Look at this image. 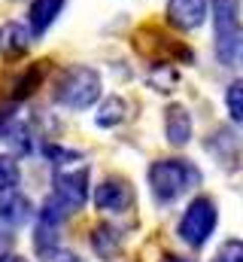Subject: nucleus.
Here are the masks:
<instances>
[{
	"mask_svg": "<svg viewBox=\"0 0 243 262\" xmlns=\"http://www.w3.org/2000/svg\"><path fill=\"white\" fill-rule=\"evenodd\" d=\"M149 189L158 201H177L180 195H185L191 186L201 183V171L188 162V159H158L149 165L146 171Z\"/></svg>",
	"mask_w": 243,
	"mask_h": 262,
	"instance_id": "f257e3e1",
	"label": "nucleus"
},
{
	"mask_svg": "<svg viewBox=\"0 0 243 262\" xmlns=\"http://www.w3.org/2000/svg\"><path fill=\"white\" fill-rule=\"evenodd\" d=\"M52 98H55V104L67 107V110H88L101 98V73L85 64H73L61 70V76L55 79V89H52Z\"/></svg>",
	"mask_w": 243,
	"mask_h": 262,
	"instance_id": "f03ea898",
	"label": "nucleus"
},
{
	"mask_svg": "<svg viewBox=\"0 0 243 262\" xmlns=\"http://www.w3.org/2000/svg\"><path fill=\"white\" fill-rule=\"evenodd\" d=\"M216 223H219L216 201H213V198H207V195H198V198H191V204L185 207L177 235H180L182 244H188V247L201 250V247L210 241V235L216 232Z\"/></svg>",
	"mask_w": 243,
	"mask_h": 262,
	"instance_id": "7ed1b4c3",
	"label": "nucleus"
},
{
	"mask_svg": "<svg viewBox=\"0 0 243 262\" xmlns=\"http://www.w3.org/2000/svg\"><path fill=\"white\" fill-rule=\"evenodd\" d=\"M52 195L58 198L61 204L73 213V210H82L85 201H88V171H67V174H55V183H52Z\"/></svg>",
	"mask_w": 243,
	"mask_h": 262,
	"instance_id": "20e7f679",
	"label": "nucleus"
},
{
	"mask_svg": "<svg viewBox=\"0 0 243 262\" xmlns=\"http://www.w3.org/2000/svg\"><path fill=\"white\" fill-rule=\"evenodd\" d=\"M134 204L131 183L121 177H107L101 186H94V207L101 213H125Z\"/></svg>",
	"mask_w": 243,
	"mask_h": 262,
	"instance_id": "39448f33",
	"label": "nucleus"
},
{
	"mask_svg": "<svg viewBox=\"0 0 243 262\" xmlns=\"http://www.w3.org/2000/svg\"><path fill=\"white\" fill-rule=\"evenodd\" d=\"M210 3L207 0H167L164 15L177 31H195L207 21Z\"/></svg>",
	"mask_w": 243,
	"mask_h": 262,
	"instance_id": "423d86ee",
	"label": "nucleus"
},
{
	"mask_svg": "<svg viewBox=\"0 0 243 262\" xmlns=\"http://www.w3.org/2000/svg\"><path fill=\"white\" fill-rule=\"evenodd\" d=\"M207 149H210L213 159H216L222 168H228V171H237V168L243 165V143H240V137H237L234 131L216 128L210 137H207Z\"/></svg>",
	"mask_w": 243,
	"mask_h": 262,
	"instance_id": "0eeeda50",
	"label": "nucleus"
},
{
	"mask_svg": "<svg viewBox=\"0 0 243 262\" xmlns=\"http://www.w3.org/2000/svg\"><path fill=\"white\" fill-rule=\"evenodd\" d=\"M31 216H34V204H31L28 195H21L18 189H3V192H0V223H3V226L18 229V226H25Z\"/></svg>",
	"mask_w": 243,
	"mask_h": 262,
	"instance_id": "6e6552de",
	"label": "nucleus"
},
{
	"mask_svg": "<svg viewBox=\"0 0 243 262\" xmlns=\"http://www.w3.org/2000/svg\"><path fill=\"white\" fill-rule=\"evenodd\" d=\"M195 134V125H191V113L182 107V104H171L167 113H164V137L171 146H185Z\"/></svg>",
	"mask_w": 243,
	"mask_h": 262,
	"instance_id": "1a4fd4ad",
	"label": "nucleus"
},
{
	"mask_svg": "<svg viewBox=\"0 0 243 262\" xmlns=\"http://www.w3.org/2000/svg\"><path fill=\"white\" fill-rule=\"evenodd\" d=\"M216 58L222 67H234V70L243 67V25L216 34Z\"/></svg>",
	"mask_w": 243,
	"mask_h": 262,
	"instance_id": "9d476101",
	"label": "nucleus"
},
{
	"mask_svg": "<svg viewBox=\"0 0 243 262\" xmlns=\"http://www.w3.org/2000/svg\"><path fill=\"white\" fill-rule=\"evenodd\" d=\"M46 73H49V61H37V64L25 67V70L9 82V98H12V101H25V98H31V95L43 85Z\"/></svg>",
	"mask_w": 243,
	"mask_h": 262,
	"instance_id": "9b49d317",
	"label": "nucleus"
},
{
	"mask_svg": "<svg viewBox=\"0 0 243 262\" xmlns=\"http://www.w3.org/2000/svg\"><path fill=\"white\" fill-rule=\"evenodd\" d=\"M31 34H34V31H28L25 25L6 21V25L0 28V55H3V58H21V55L31 49Z\"/></svg>",
	"mask_w": 243,
	"mask_h": 262,
	"instance_id": "f8f14e48",
	"label": "nucleus"
},
{
	"mask_svg": "<svg viewBox=\"0 0 243 262\" xmlns=\"http://www.w3.org/2000/svg\"><path fill=\"white\" fill-rule=\"evenodd\" d=\"M64 3H67V0H31V9H28V28H31L34 34H46V31L55 25V18L61 15Z\"/></svg>",
	"mask_w": 243,
	"mask_h": 262,
	"instance_id": "ddd939ff",
	"label": "nucleus"
},
{
	"mask_svg": "<svg viewBox=\"0 0 243 262\" xmlns=\"http://www.w3.org/2000/svg\"><path fill=\"white\" fill-rule=\"evenodd\" d=\"M91 250L101 259H116L121 253V232L116 226H110V223L94 226V232H91Z\"/></svg>",
	"mask_w": 243,
	"mask_h": 262,
	"instance_id": "4468645a",
	"label": "nucleus"
},
{
	"mask_svg": "<svg viewBox=\"0 0 243 262\" xmlns=\"http://www.w3.org/2000/svg\"><path fill=\"white\" fill-rule=\"evenodd\" d=\"M125 116H128V104L116 95H110V98L101 101V107L94 113V125L98 128H116V125L125 122Z\"/></svg>",
	"mask_w": 243,
	"mask_h": 262,
	"instance_id": "2eb2a0df",
	"label": "nucleus"
},
{
	"mask_svg": "<svg viewBox=\"0 0 243 262\" xmlns=\"http://www.w3.org/2000/svg\"><path fill=\"white\" fill-rule=\"evenodd\" d=\"M225 110L237 125H243V79H234L225 89Z\"/></svg>",
	"mask_w": 243,
	"mask_h": 262,
	"instance_id": "dca6fc26",
	"label": "nucleus"
},
{
	"mask_svg": "<svg viewBox=\"0 0 243 262\" xmlns=\"http://www.w3.org/2000/svg\"><path fill=\"white\" fill-rule=\"evenodd\" d=\"M21 183V168L12 156H0V192L3 189H15Z\"/></svg>",
	"mask_w": 243,
	"mask_h": 262,
	"instance_id": "f3484780",
	"label": "nucleus"
},
{
	"mask_svg": "<svg viewBox=\"0 0 243 262\" xmlns=\"http://www.w3.org/2000/svg\"><path fill=\"white\" fill-rule=\"evenodd\" d=\"M43 156L52 159V165H70V162H79V152H76V149H64L61 143H46V146H43Z\"/></svg>",
	"mask_w": 243,
	"mask_h": 262,
	"instance_id": "a211bd4d",
	"label": "nucleus"
},
{
	"mask_svg": "<svg viewBox=\"0 0 243 262\" xmlns=\"http://www.w3.org/2000/svg\"><path fill=\"white\" fill-rule=\"evenodd\" d=\"M213 262H243V241L240 238H228V241L216 250V259Z\"/></svg>",
	"mask_w": 243,
	"mask_h": 262,
	"instance_id": "6ab92c4d",
	"label": "nucleus"
},
{
	"mask_svg": "<svg viewBox=\"0 0 243 262\" xmlns=\"http://www.w3.org/2000/svg\"><path fill=\"white\" fill-rule=\"evenodd\" d=\"M43 262H82L76 253H70V250H61V247H52V250H46V253H40Z\"/></svg>",
	"mask_w": 243,
	"mask_h": 262,
	"instance_id": "aec40b11",
	"label": "nucleus"
},
{
	"mask_svg": "<svg viewBox=\"0 0 243 262\" xmlns=\"http://www.w3.org/2000/svg\"><path fill=\"white\" fill-rule=\"evenodd\" d=\"M6 247H12V235H9V226L0 223V256L6 253Z\"/></svg>",
	"mask_w": 243,
	"mask_h": 262,
	"instance_id": "412c9836",
	"label": "nucleus"
},
{
	"mask_svg": "<svg viewBox=\"0 0 243 262\" xmlns=\"http://www.w3.org/2000/svg\"><path fill=\"white\" fill-rule=\"evenodd\" d=\"M0 262H28V259H21V256H15V253H3Z\"/></svg>",
	"mask_w": 243,
	"mask_h": 262,
	"instance_id": "4be33fe9",
	"label": "nucleus"
},
{
	"mask_svg": "<svg viewBox=\"0 0 243 262\" xmlns=\"http://www.w3.org/2000/svg\"><path fill=\"white\" fill-rule=\"evenodd\" d=\"M164 262H188V259H180V256H167Z\"/></svg>",
	"mask_w": 243,
	"mask_h": 262,
	"instance_id": "5701e85b",
	"label": "nucleus"
}]
</instances>
